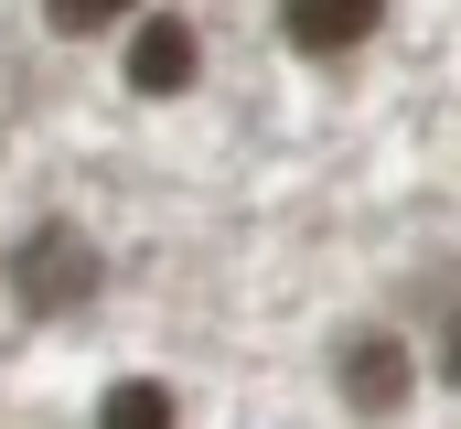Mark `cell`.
<instances>
[{
	"label": "cell",
	"instance_id": "4",
	"mask_svg": "<svg viewBox=\"0 0 461 429\" xmlns=\"http://www.w3.org/2000/svg\"><path fill=\"white\" fill-rule=\"evenodd\" d=\"M194 65H204V54H194V22H172V11L129 32V87H140V97H183Z\"/></svg>",
	"mask_w": 461,
	"mask_h": 429
},
{
	"label": "cell",
	"instance_id": "7",
	"mask_svg": "<svg viewBox=\"0 0 461 429\" xmlns=\"http://www.w3.org/2000/svg\"><path fill=\"white\" fill-rule=\"evenodd\" d=\"M440 376L461 387V312H451V333H440Z\"/></svg>",
	"mask_w": 461,
	"mask_h": 429
},
{
	"label": "cell",
	"instance_id": "3",
	"mask_svg": "<svg viewBox=\"0 0 461 429\" xmlns=\"http://www.w3.org/2000/svg\"><path fill=\"white\" fill-rule=\"evenodd\" d=\"M375 22H386V0H279V32L301 54H354V43H375Z\"/></svg>",
	"mask_w": 461,
	"mask_h": 429
},
{
	"label": "cell",
	"instance_id": "2",
	"mask_svg": "<svg viewBox=\"0 0 461 429\" xmlns=\"http://www.w3.org/2000/svg\"><path fill=\"white\" fill-rule=\"evenodd\" d=\"M333 387H344V408L354 419H397L408 408V343L397 333H344V354H333Z\"/></svg>",
	"mask_w": 461,
	"mask_h": 429
},
{
	"label": "cell",
	"instance_id": "6",
	"mask_svg": "<svg viewBox=\"0 0 461 429\" xmlns=\"http://www.w3.org/2000/svg\"><path fill=\"white\" fill-rule=\"evenodd\" d=\"M140 0H43V22L65 32V43H86V32H108V22H129Z\"/></svg>",
	"mask_w": 461,
	"mask_h": 429
},
{
	"label": "cell",
	"instance_id": "1",
	"mask_svg": "<svg viewBox=\"0 0 461 429\" xmlns=\"http://www.w3.org/2000/svg\"><path fill=\"white\" fill-rule=\"evenodd\" d=\"M0 279H11V301H22L32 322H65V312H86V301L108 290V258H97V236H86V225H65V214H54V225H32V236L11 247V269H0Z\"/></svg>",
	"mask_w": 461,
	"mask_h": 429
},
{
	"label": "cell",
	"instance_id": "5",
	"mask_svg": "<svg viewBox=\"0 0 461 429\" xmlns=\"http://www.w3.org/2000/svg\"><path fill=\"white\" fill-rule=\"evenodd\" d=\"M97 419H108V429H172V419H183V397H172L161 376H118L108 397H97Z\"/></svg>",
	"mask_w": 461,
	"mask_h": 429
}]
</instances>
